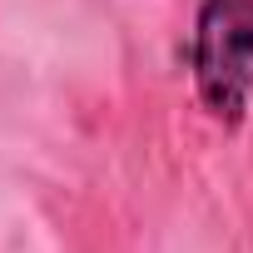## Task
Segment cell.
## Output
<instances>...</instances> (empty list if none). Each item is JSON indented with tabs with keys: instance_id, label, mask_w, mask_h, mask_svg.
I'll use <instances>...</instances> for the list:
<instances>
[{
	"instance_id": "cell-1",
	"label": "cell",
	"mask_w": 253,
	"mask_h": 253,
	"mask_svg": "<svg viewBox=\"0 0 253 253\" xmlns=\"http://www.w3.org/2000/svg\"><path fill=\"white\" fill-rule=\"evenodd\" d=\"M189 70L204 114L238 129L253 104V0H199Z\"/></svg>"
}]
</instances>
